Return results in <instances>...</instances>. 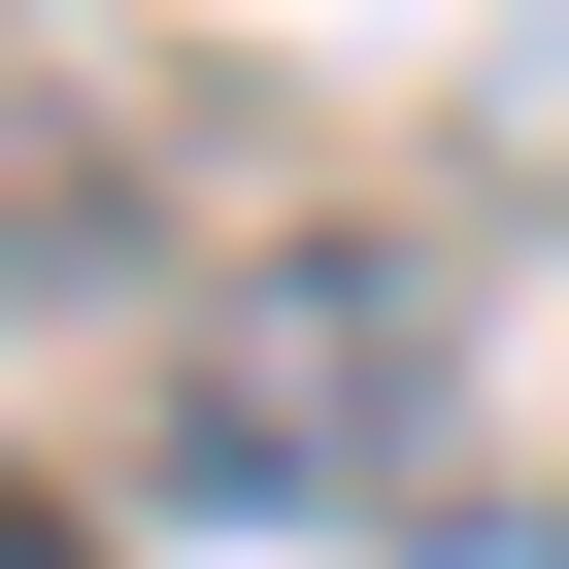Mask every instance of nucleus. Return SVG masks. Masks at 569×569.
<instances>
[{"label":"nucleus","instance_id":"f257e3e1","mask_svg":"<svg viewBox=\"0 0 569 569\" xmlns=\"http://www.w3.org/2000/svg\"><path fill=\"white\" fill-rule=\"evenodd\" d=\"M436 268L402 234H302V268H234V302H201V369H168V502L201 536H302V502H369L402 469V402H436Z\"/></svg>","mask_w":569,"mask_h":569},{"label":"nucleus","instance_id":"f03ea898","mask_svg":"<svg viewBox=\"0 0 569 569\" xmlns=\"http://www.w3.org/2000/svg\"><path fill=\"white\" fill-rule=\"evenodd\" d=\"M402 569H569V502H436V536H402Z\"/></svg>","mask_w":569,"mask_h":569},{"label":"nucleus","instance_id":"7ed1b4c3","mask_svg":"<svg viewBox=\"0 0 569 569\" xmlns=\"http://www.w3.org/2000/svg\"><path fill=\"white\" fill-rule=\"evenodd\" d=\"M0 268H34V234H0Z\"/></svg>","mask_w":569,"mask_h":569}]
</instances>
